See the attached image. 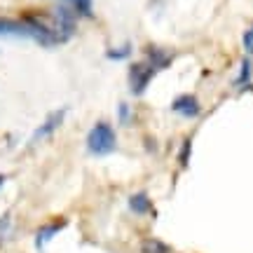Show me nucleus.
Here are the masks:
<instances>
[{"instance_id": "f3484780", "label": "nucleus", "mask_w": 253, "mask_h": 253, "mask_svg": "<svg viewBox=\"0 0 253 253\" xmlns=\"http://www.w3.org/2000/svg\"><path fill=\"white\" fill-rule=\"evenodd\" d=\"M143 143H145V150H148L150 155L157 153V141H155L153 136H145V138H143Z\"/></svg>"}, {"instance_id": "1a4fd4ad", "label": "nucleus", "mask_w": 253, "mask_h": 253, "mask_svg": "<svg viewBox=\"0 0 253 253\" xmlns=\"http://www.w3.org/2000/svg\"><path fill=\"white\" fill-rule=\"evenodd\" d=\"M0 38H28V31L21 19L0 17Z\"/></svg>"}, {"instance_id": "6e6552de", "label": "nucleus", "mask_w": 253, "mask_h": 253, "mask_svg": "<svg viewBox=\"0 0 253 253\" xmlns=\"http://www.w3.org/2000/svg\"><path fill=\"white\" fill-rule=\"evenodd\" d=\"M235 87L239 91H253V63L251 56H244L239 63V71L235 78Z\"/></svg>"}, {"instance_id": "f257e3e1", "label": "nucleus", "mask_w": 253, "mask_h": 253, "mask_svg": "<svg viewBox=\"0 0 253 253\" xmlns=\"http://www.w3.org/2000/svg\"><path fill=\"white\" fill-rule=\"evenodd\" d=\"M118 131L108 120H96L84 136V148L91 157H108L118 150Z\"/></svg>"}, {"instance_id": "39448f33", "label": "nucleus", "mask_w": 253, "mask_h": 253, "mask_svg": "<svg viewBox=\"0 0 253 253\" xmlns=\"http://www.w3.org/2000/svg\"><path fill=\"white\" fill-rule=\"evenodd\" d=\"M173 59H176V54H173L171 49L162 47V45H155V42H150V45L143 47V61L148 63V66H153L155 73L169 71V68L173 66Z\"/></svg>"}, {"instance_id": "ddd939ff", "label": "nucleus", "mask_w": 253, "mask_h": 253, "mask_svg": "<svg viewBox=\"0 0 253 253\" xmlns=\"http://www.w3.org/2000/svg\"><path fill=\"white\" fill-rule=\"evenodd\" d=\"M78 17H94V0H66Z\"/></svg>"}, {"instance_id": "f03ea898", "label": "nucleus", "mask_w": 253, "mask_h": 253, "mask_svg": "<svg viewBox=\"0 0 253 253\" xmlns=\"http://www.w3.org/2000/svg\"><path fill=\"white\" fill-rule=\"evenodd\" d=\"M155 68L153 66H148V63L141 59V61H134L129 63V68H126V84H129V91H131V96H143L148 87H150V82L155 80Z\"/></svg>"}, {"instance_id": "dca6fc26", "label": "nucleus", "mask_w": 253, "mask_h": 253, "mask_svg": "<svg viewBox=\"0 0 253 253\" xmlns=\"http://www.w3.org/2000/svg\"><path fill=\"white\" fill-rule=\"evenodd\" d=\"M242 45H244L246 56H253V26L244 31V36H242Z\"/></svg>"}, {"instance_id": "423d86ee", "label": "nucleus", "mask_w": 253, "mask_h": 253, "mask_svg": "<svg viewBox=\"0 0 253 253\" xmlns=\"http://www.w3.org/2000/svg\"><path fill=\"white\" fill-rule=\"evenodd\" d=\"M126 209L136 218H157V209L148 190H136L126 197Z\"/></svg>"}, {"instance_id": "9b49d317", "label": "nucleus", "mask_w": 253, "mask_h": 253, "mask_svg": "<svg viewBox=\"0 0 253 253\" xmlns=\"http://www.w3.org/2000/svg\"><path fill=\"white\" fill-rule=\"evenodd\" d=\"M192 141H195V136H192V134L183 136L181 145H178V155H176L178 169H188V167H190V160H192Z\"/></svg>"}, {"instance_id": "f8f14e48", "label": "nucleus", "mask_w": 253, "mask_h": 253, "mask_svg": "<svg viewBox=\"0 0 253 253\" xmlns=\"http://www.w3.org/2000/svg\"><path fill=\"white\" fill-rule=\"evenodd\" d=\"M131 52H134L131 42H122V45H118V47H108V49H106V59H108V61H126V59L131 56Z\"/></svg>"}, {"instance_id": "0eeeda50", "label": "nucleus", "mask_w": 253, "mask_h": 253, "mask_svg": "<svg viewBox=\"0 0 253 253\" xmlns=\"http://www.w3.org/2000/svg\"><path fill=\"white\" fill-rule=\"evenodd\" d=\"M171 113L173 115H181L183 120H197L199 115H202V101H199L195 94L183 91L178 96H173Z\"/></svg>"}, {"instance_id": "9d476101", "label": "nucleus", "mask_w": 253, "mask_h": 253, "mask_svg": "<svg viewBox=\"0 0 253 253\" xmlns=\"http://www.w3.org/2000/svg\"><path fill=\"white\" fill-rule=\"evenodd\" d=\"M138 251L141 253H176L169 242H164L160 237H145L141 239V244H138Z\"/></svg>"}, {"instance_id": "2eb2a0df", "label": "nucleus", "mask_w": 253, "mask_h": 253, "mask_svg": "<svg viewBox=\"0 0 253 253\" xmlns=\"http://www.w3.org/2000/svg\"><path fill=\"white\" fill-rule=\"evenodd\" d=\"M9 235H12V211H5L0 216V246L7 242Z\"/></svg>"}, {"instance_id": "a211bd4d", "label": "nucleus", "mask_w": 253, "mask_h": 253, "mask_svg": "<svg viewBox=\"0 0 253 253\" xmlns=\"http://www.w3.org/2000/svg\"><path fill=\"white\" fill-rule=\"evenodd\" d=\"M5 183H7V173H0V190L5 188Z\"/></svg>"}, {"instance_id": "4468645a", "label": "nucleus", "mask_w": 253, "mask_h": 253, "mask_svg": "<svg viewBox=\"0 0 253 253\" xmlns=\"http://www.w3.org/2000/svg\"><path fill=\"white\" fill-rule=\"evenodd\" d=\"M118 125L120 126L134 125V108H131V103H126V101H120L118 103Z\"/></svg>"}, {"instance_id": "20e7f679", "label": "nucleus", "mask_w": 253, "mask_h": 253, "mask_svg": "<svg viewBox=\"0 0 253 253\" xmlns=\"http://www.w3.org/2000/svg\"><path fill=\"white\" fill-rule=\"evenodd\" d=\"M66 227H68V218L66 216H56V218L45 220V223H40V225L36 227V235H33V246H36V251L42 253L47 246L54 242V237L61 235Z\"/></svg>"}, {"instance_id": "7ed1b4c3", "label": "nucleus", "mask_w": 253, "mask_h": 253, "mask_svg": "<svg viewBox=\"0 0 253 253\" xmlns=\"http://www.w3.org/2000/svg\"><path fill=\"white\" fill-rule=\"evenodd\" d=\"M66 115H68V108H66V106L52 110V113H47V118L33 129V134L28 138V145H38V143H42V141H47V138H52V136L63 126Z\"/></svg>"}]
</instances>
